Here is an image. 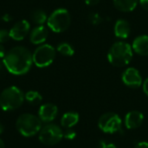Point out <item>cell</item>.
<instances>
[{
	"label": "cell",
	"mask_w": 148,
	"mask_h": 148,
	"mask_svg": "<svg viewBox=\"0 0 148 148\" xmlns=\"http://www.w3.org/2000/svg\"><path fill=\"white\" fill-rule=\"evenodd\" d=\"M3 62L10 73L21 75L29 72L33 63V58L31 52L27 48L16 46L6 52Z\"/></svg>",
	"instance_id": "6da1fadb"
},
{
	"label": "cell",
	"mask_w": 148,
	"mask_h": 148,
	"mask_svg": "<svg viewBox=\"0 0 148 148\" xmlns=\"http://www.w3.org/2000/svg\"><path fill=\"white\" fill-rule=\"evenodd\" d=\"M108 59L114 67L127 66L133 59L132 46L123 41L114 42L108 51Z\"/></svg>",
	"instance_id": "7a4b0ae2"
},
{
	"label": "cell",
	"mask_w": 148,
	"mask_h": 148,
	"mask_svg": "<svg viewBox=\"0 0 148 148\" xmlns=\"http://www.w3.org/2000/svg\"><path fill=\"white\" fill-rule=\"evenodd\" d=\"M24 94L17 87L11 86L5 88L0 95V107L3 111H13L22 106Z\"/></svg>",
	"instance_id": "3957f363"
},
{
	"label": "cell",
	"mask_w": 148,
	"mask_h": 148,
	"mask_svg": "<svg viewBox=\"0 0 148 148\" xmlns=\"http://www.w3.org/2000/svg\"><path fill=\"white\" fill-rule=\"evenodd\" d=\"M16 127L23 136L32 137L40 132L42 123L39 117L31 114H23L17 118Z\"/></svg>",
	"instance_id": "277c9868"
},
{
	"label": "cell",
	"mask_w": 148,
	"mask_h": 148,
	"mask_svg": "<svg viewBox=\"0 0 148 148\" xmlns=\"http://www.w3.org/2000/svg\"><path fill=\"white\" fill-rule=\"evenodd\" d=\"M71 23L69 12L66 9H57L48 17L47 24L49 28L56 33H61L68 29Z\"/></svg>",
	"instance_id": "5b68a950"
},
{
	"label": "cell",
	"mask_w": 148,
	"mask_h": 148,
	"mask_svg": "<svg viewBox=\"0 0 148 148\" xmlns=\"http://www.w3.org/2000/svg\"><path fill=\"white\" fill-rule=\"evenodd\" d=\"M33 62L38 68L49 66L56 58V49L49 44H42L36 49L32 54Z\"/></svg>",
	"instance_id": "8992f818"
},
{
	"label": "cell",
	"mask_w": 148,
	"mask_h": 148,
	"mask_svg": "<svg viewBox=\"0 0 148 148\" xmlns=\"http://www.w3.org/2000/svg\"><path fill=\"white\" fill-rule=\"evenodd\" d=\"M39 140L47 146H54L59 143L63 138V132L56 124H49L39 132Z\"/></svg>",
	"instance_id": "52a82bcc"
},
{
	"label": "cell",
	"mask_w": 148,
	"mask_h": 148,
	"mask_svg": "<svg viewBox=\"0 0 148 148\" xmlns=\"http://www.w3.org/2000/svg\"><path fill=\"white\" fill-rule=\"evenodd\" d=\"M122 121L115 113H106L98 121V127L106 134H114L121 130Z\"/></svg>",
	"instance_id": "ba28073f"
},
{
	"label": "cell",
	"mask_w": 148,
	"mask_h": 148,
	"mask_svg": "<svg viewBox=\"0 0 148 148\" xmlns=\"http://www.w3.org/2000/svg\"><path fill=\"white\" fill-rule=\"evenodd\" d=\"M123 83L132 88H138L142 84V77L140 72L134 68L127 69L122 74Z\"/></svg>",
	"instance_id": "9c48e42d"
},
{
	"label": "cell",
	"mask_w": 148,
	"mask_h": 148,
	"mask_svg": "<svg viewBox=\"0 0 148 148\" xmlns=\"http://www.w3.org/2000/svg\"><path fill=\"white\" fill-rule=\"evenodd\" d=\"M30 25L26 20H20L16 22L10 29V36L15 41L23 40L29 32Z\"/></svg>",
	"instance_id": "30bf717a"
},
{
	"label": "cell",
	"mask_w": 148,
	"mask_h": 148,
	"mask_svg": "<svg viewBox=\"0 0 148 148\" xmlns=\"http://www.w3.org/2000/svg\"><path fill=\"white\" fill-rule=\"evenodd\" d=\"M58 114V108L52 103H46L41 106L38 111V117L43 122L54 121Z\"/></svg>",
	"instance_id": "8fae6325"
},
{
	"label": "cell",
	"mask_w": 148,
	"mask_h": 148,
	"mask_svg": "<svg viewBox=\"0 0 148 148\" xmlns=\"http://www.w3.org/2000/svg\"><path fill=\"white\" fill-rule=\"evenodd\" d=\"M144 121V115L140 111H130L125 117V126L127 129H136Z\"/></svg>",
	"instance_id": "7c38bea8"
},
{
	"label": "cell",
	"mask_w": 148,
	"mask_h": 148,
	"mask_svg": "<svg viewBox=\"0 0 148 148\" xmlns=\"http://www.w3.org/2000/svg\"><path fill=\"white\" fill-rule=\"evenodd\" d=\"M49 31L43 25H37L29 33V41L33 44H42L48 38Z\"/></svg>",
	"instance_id": "4fadbf2b"
},
{
	"label": "cell",
	"mask_w": 148,
	"mask_h": 148,
	"mask_svg": "<svg viewBox=\"0 0 148 148\" xmlns=\"http://www.w3.org/2000/svg\"><path fill=\"white\" fill-rule=\"evenodd\" d=\"M132 49L140 56H148V36L142 35L136 37L133 42Z\"/></svg>",
	"instance_id": "5bb4252c"
},
{
	"label": "cell",
	"mask_w": 148,
	"mask_h": 148,
	"mask_svg": "<svg viewBox=\"0 0 148 148\" xmlns=\"http://www.w3.org/2000/svg\"><path fill=\"white\" fill-rule=\"evenodd\" d=\"M131 27L129 23L125 19H119L114 24V34L118 38L126 39L129 36Z\"/></svg>",
	"instance_id": "9a60e30c"
},
{
	"label": "cell",
	"mask_w": 148,
	"mask_h": 148,
	"mask_svg": "<svg viewBox=\"0 0 148 148\" xmlns=\"http://www.w3.org/2000/svg\"><path fill=\"white\" fill-rule=\"evenodd\" d=\"M138 3L139 0H114L115 8L122 12L133 11L136 8Z\"/></svg>",
	"instance_id": "2e32d148"
},
{
	"label": "cell",
	"mask_w": 148,
	"mask_h": 148,
	"mask_svg": "<svg viewBox=\"0 0 148 148\" xmlns=\"http://www.w3.org/2000/svg\"><path fill=\"white\" fill-rule=\"evenodd\" d=\"M78 121H79V114L75 112L65 113L61 119V124L65 128L73 127L78 123Z\"/></svg>",
	"instance_id": "e0dca14e"
},
{
	"label": "cell",
	"mask_w": 148,
	"mask_h": 148,
	"mask_svg": "<svg viewBox=\"0 0 148 148\" xmlns=\"http://www.w3.org/2000/svg\"><path fill=\"white\" fill-rule=\"evenodd\" d=\"M32 21L37 25H42L45 22H47L48 17L46 12L42 10H36L31 13Z\"/></svg>",
	"instance_id": "ac0fdd59"
},
{
	"label": "cell",
	"mask_w": 148,
	"mask_h": 148,
	"mask_svg": "<svg viewBox=\"0 0 148 148\" xmlns=\"http://www.w3.org/2000/svg\"><path fill=\"white\" fill-rule=\"evenodd\" d=\"M24 99L29 103H30L32 105H36V104H38V103H40L42 101V97L37 91L30 90V91L27 92L24 95Z\"/></svg>",
	"instance_id": "d6986e66"
},
{
	"label": "cell",
	"mask_w": 148,
	"mask_h": 148,
	"mask_svg": "<svg viewBox=\"0 0 148 148\" xmlns=\"http://www.w3.org/2000/svg\"><path fill=\"white\" fill-rule=\"evenodd\" d=\"M57 51L65 56H72L75 54L74 48L68 42H61L56 47Z\"/></svg>",
	"instance_id": "ffe728a7"
},
{
	"label": "cell",
	"mask_w": 148,
	"mask_h": 148,
	"mask_svg": "<svg viewBox=\"0 0 148 148\" xmlns=\"http://www.w3.org/2000/svg\"><path fill=\"white\" fill-rule=\"evenodd\" d=\"M88 21L91 24L93 25H98L100 23H101L102 22V17L100 16V14L96 13V12H92L88 15Z\"/></svg>",
	"instance_id": "44dd1931"
},
{
	"label": "cell",
	"mask_w": 148,
	"mask_h": 148,
	"mask_svg": "<svg viewBox=\"0 0 148 148\" xmlns=\"http://www.w3.org/2000/svg\"><path fill=\"white\" fill-rule=\"evenodd\" d=\"M10 38V30L7 29H0V43H3L8 42V40Z\"/></svg>",
	"instance_id": "7402d4cb"
},
{
	"label": "cell",
	"mask_w": 148,
	"mask_h": 148,
	"mask_svg": "<svg viewBox=\"0 0 148 148\" xmlns=\"http://www.w3.org/2000/svg\"><path fill=\"white\" fill-rule=\"evenodd\" d=\"M76 136V133L75 130L71 129V128H67V130L63 133V137L67 140H74Z\"/></svg>",
	"instance_id": "603a6c76"
},
{
	"label": "cell",
	"mask_w": 148,
	"mask_h": 148,
	"mask_svg": "<svg viewBox=\"0 0 148 148\" xmlns=\"http://www.w3.org/2000/svg\"><path fill=\"white\" fill-rule=\"evenodd\" d=\"M101 148H117L115 145L112 143H108L106 141H101Z\"/></svg>",
	"instance_id": "cb8c5ba5"
},
{
	"label": "cell",
	"mask_w": 148,
	"mask_h": 148,
	"mask_svg": "<svg viewBox=\"0 0 148 148\" xmlns=\"http://www.w3.org/2000/svg\"><path fill=\"white\" fill-rule=\"evenodd\" d=\"M134 148H148V142L147 141H141L135 145Z\"/></svg>",
	"instance_id": "d4e9b609"
},
{
	"label": "cell",
	"mask_w": 148,
	"mask_h": 148,
	"mask_svg": "<svg viewBox=\"0 0 148 148\" xmlns=\"http://www.w3.org/2000/svg\"><path fill=\"white\" fill-rule=\"evenodd\" d=\"M6 49L4 48V46L3 45V43H0V58H3L4 56L6 55Z\"/></svg>",
	"instance_id": "484cf974"
},
{
	"label": "cell",
	"mask_w": 148,
	"mask_h": 148,
	"mask_svg": "<svg viewBox=\"0 0 148 148\" xmlns=\"http://www.w3.org/2000/svg\"><path fill=\"white\" fill-rule=\"evenodd\" d=\"M139 3L144 10L148 11V0H139Z\"/></svg>",
	"instance_id": "4316f807"
},
{
	"label": "cell",
	"mask_w": 148,
	"mask_h": 148,
	"mask_svg": "<svg viewBox=\"0 0 148 148\" xmlns=\"http://www.w3.org/2000/svg\"><path fill=\"white\" fill-rule=\"evenodd\" d=\"M100 2H101V0H85V3H86L88 5H90V6L96 5V4H98Z\"/></svg>",
	"instance_id": "83f0119b"
},
{
	"label": "cell",
	"mask_w": 148,
	"mask_h": 148,
	"mask_svg": "<svg viewBox=\"0 0 148 148\" xmlns=\"http://www.w3.org/2000/svg\"><path fill=\"white\" fill-rule=\"evenodd\" d=\"M143 91L148 96V78H147L143 82Z\"/></svg>",
	"instance_id": "f1b7e54d"
},
{
	"label": "cell",
	"mask_w": 148,
	"mask_h": 148,
	"mask_svg": "<svg viewBox=\"0 0 148 148\" xmlns=\"http://www.w3.org/2000/svg\"><path fill=\"white\" fill-rule=\"evenodd\" d=\"M2 19H3L4 22H10V21L12 19V17H11V16H10L9 14H4V15L2 16Z\"/></svg>",
	"instance_id": "f546056e"
},
{
	"label": "cell",
	"mask_w": 148,
	"mask_h": 148,
	"mask_svg": "<svg viewBox=\"0 0 148 148\" xmlns=\"http://www.w3.org/2000/svg\"><path fill=\"white\" fill-rule=\"evenodd\" d=\"M3 67H4L3 62V61H0V71H2V69H3Z\"/></svg>",
	"instance_id": "4dcf8cb0"
},
{
	"label": "cell",
	"mask_w": 148,
	"mask_h": 148,
	"mask_svg": "<svg viewBox=\"0 0 148 148\" xmlns=\"http://www.w3.org/2000/svg\"><path fill=\"white\" fill-rule=\"evenodd\" d=\"M4 143H3V141L0 139V148H4Z\"/></svg>",
	"instance_id": "1f68e13d"
},
{
	"label": "cell",
	"mask_w": 148,
	"mask_h": 148,
	"mask_svg": "<svg viewBox=\"0 0 148 148\" xmlns=\"http://www.w3.org/2000/svg\"><path fill=\"white\" fill-rule=\"evenodd\" d=\"M3 126L0 123V134L3 133Z\"/></svg>",
	"instance_id": "d6a6232c"
}]
</instances>
